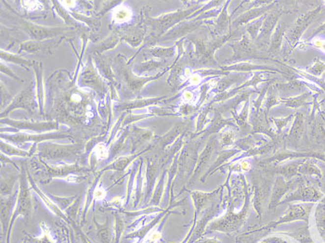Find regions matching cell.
<instances>
[{
  "label": "cell",
  "mask_w": 325,
  "mask_h": 243,
  "mask_svg": "<svg viewBox=\"0 0 325 243\" xmlns=\"http://www.w3.org/2000/svg\"><path fill=\"white\" fill-rule=\"evenodd\" d=\"M114 17L119 22L127 21L130 18V10L127 8H121V9H117L116 12L114 13Z\"/></svg>",
  "instance_id": "6da1fadb"
},
{
  "label": "cell",
  "mask_w": 325,
  "mask_h": 243,
  "mask_svg": "<svg viewBox=\"0 0 325 243\" xmlns=\"http://www.w3.org/2000/svg\"><path fill=\"white\" fill-rule=\"evenodd\" d=\"M242 167H243V169H244V170H248L249 165L248 164H247V163H243V165H242Z\"/></svg>",
  "instance_id": "277c9868"
},
{
  "label": "cell",
  "mask_w": 325,
  "mask_h": 243,
  "mask_svg": "<svg viewBox=\"0 0 325 243\" xmlns=\"http://www.w3.org/2000/svg\"><path fill=\"white\" fill-rule=\"evenodd\" d=\"M105 196V192L103 191V189H98L97 191H95V197L99 200L101 199H103Z\"/></svg>",
  "instance_id": "3957f363"
},
{
  "label": "cell",
  "mask_w": 325,
  "mask_h": 243,
  "mask_svg": "<svg viewBox=\"0 0 325 243\" xmlns=\"http://www.w3.org/2000/svg\"><path fill=\"white\" fill-rule=\"evenodd\" d=\"M191 97H192V95H191L190 92H186V93H185V98H187V99H191Z\"/></svg>",
  "instance_id": "5b68a950"
},
{
  "label": "cell",
  "mask_w": 325,
  "mask_h": 243,
  "mask_svg": "<svg viewBox=\"0 0 325 243\" xmlns=\"http://www.w3.org/2000/svg\"><path fill=\"white\" fill-rule=\"evenodd\" d=\"M97 154L98 156H101L102 158L107 156V149L104 148L103 145H99L97 147Z\"/></svg>",
  "instance_id": "7a4b0ae2"
}]
</instances>
